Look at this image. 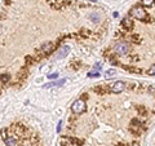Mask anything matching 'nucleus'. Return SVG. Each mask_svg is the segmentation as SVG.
Returning <instances> with one entry per match:
<instances>
[{
	"instance_id": "nucleus-1",
	"label": "nucleus",
	"mask_w": 155,
	"mask_h": 146,
	"mask_svg": "<svg viewBox=\"0 0 155 146\" xmlns=\"http://www.w3.org/2000/svg\"><path fill=\"white\" fill-rule=\"evenodd\" d=\"M71 110L75 114H81L85 111V102L83 100H76L74 101V104L71 105Z\"/></svg>"
},
{
	"instance_id": "nucleus-2",
	"label": "nucleus",
	"mask_w": 155,
	"mask_h": 146,
	"mask_svg": "<svg viewBox=\"0 0 155 146\" xmlns=\"http://www.w3.org/2000/svg\"><path fill=\"white\" fill-rule=\"evenodd\" d=\"M130 14H132L134 18H137V19H145V18H146V11H145L142 7H134V8H132Z\"/></svg>"
},
{
	"instance_id": "nucleus-3",
	"label": "nucleus",
	"mask_w": 155,
	"mask_h": 146,
	"mask_svg": "<svg viewBox=\"0 0 155 146\" xmlns=\"http://www.w3.org/2000/svg\"><path fill=\"white\" fill-rule=\"evenodd\" d=\"M115 51H116V53L124 56V55H127V53L129 52V45L125 41H120V43H118V44L115 45Z\"/></svg>"
},
{
	"instance_id": "nucleus-4",
	"label": "nucleus",
	"mask_w": 155,
	"mask_h": 146,
	"mask_svg": "<svg viewBox=\"0 0 155 146\" xmlns=\"http://www.w3.org/2000/svg\"><path fill=\"white\" fill-rule=\"evenodd\" d=\"M69 52H70V47L64 45L60 51L57 52V55L54 56V58H56V60H61V58H65L67 55H69Z\"/></svg>"
},
{
	"instance_id": "nucleus-5",
	"label": "nucleus",
	"mask_w": 155,
	"mask_h": 146,
	"mask_svg": "<svg viewBox=\"0 0 155 146\" xmlns=\"http://www.w3.org/2000/svg\"><path fill=\"white\" fill-rule=\"evenodd\" d=\"M124 87H125V84L123 81H116V83H114L113 84V92L114 93H120V92H123L124 91Z\"/></svg>"
},
{
	"instance_id": "nucleus-6",
	"label": "nucleus",
	"mask_w": 155,
	"mask_h": 146,
	"mask_svg": "<svg viewBox=\"0 0 155 146\" xmlns=\"http://www.w3.org/2000/svg\"><path fill=\"white\" fill-rule=\"evenodd\" d=\"M66 81V79H61V80H58V81H52V83H48V84H45L43 88H51V87H57V85H62Z\"/></svg>"
},
{
	"instance_id": "nucleus-7",
	"label": "nucleus",
	"mask_w": 155,
	"mask_h": 146,
	"mask_svg": "<svg viewBox=\"0 0 155 146\" xmlns=\"http://www.w3.org/2000/svg\"><path fill=\"white\" fill-rule=\"evenodd\" d=\"M5 145L7 146H17V140L12 137V136H8L5 138Z\"/></svg>"
},
{
	"instance_id": "nucleus-8",
	"label": "nucleus",
	"mask_w": 155,
	"mask_h": 146,
	"mask_svg": "<svg viewBox=\"0 0 155 146\" xmlns=\"http://www.w3.org/2000/svg\"><path fill=\"white\" fill-rule=\"evenodd\" d=\"M89 19H91V21L92 22H98L100 21V16H98V13H97V12H93V13H91L89 14Z\"/></svg>"
},
{
	"instance_id": "nucleus-9",
	"label": "nucleus",
	"mask_w": 155,
	"mask_h": 146,
	"mask_svg": "<svg viewBox=\"0 0 155 146\" xmlns=\"http://www.w3.org/2000/svg\"><path fill=\"white\" fill-rule=\"evenodd\" d=\"M115 74H116V71H115L114 69H110V70H107V71H106L105 76H106V78H107V79H109V78H113V76H115Z\"/></svg>"
},
{
	"instance_id": "nucleus-10",
	"label": "nucleus",
	"mask_w": 155,
	"mask_h": 146,
	"mask_svg": "<svg viewBox=\"0 0 155 146\" xmlns=\"http://www.w3.org/2000/svg\"><path fill=\"white\" fill-rule=\"evenodd\" d=\"M141 3L143 4L145 7H151L154 4V0H141Z\"/></svg>"
},
{
	"instance_id": "nucleus-11",
	"label": "nucleus",
	"mask_w": 155,
	"mask_h": 146,
	"mask_svg": "<svg viewBox=\"0 0 155 146\" xmlns=\"http://www.w3.org/2000/svg\"><path fill=\"white\" fill-rule=\"evenodd\" d=\"M123 26L124 27H130V21H129V19L128 18H125V19H123Z\"/></svg>"
},
{
	"instance_id": "nucleus-12",
	"label": "nucleus",
	"mask_w": 155,
	"mask_h": 146,
	"mask_svg": "<svg viewBox=\"0 0 155 146\" xmlns=\"http://www.w3.org/2000/svg\"><path fill=\"white\" fill-rule=\"evenodd\" d=\"M58 76V72H51V74H48V78H49V79H56V78Z\"/></svg>"
},
{
	"instance_id": "nucleus-13",
	"label": "nucleus",
	"mask_w": 155,
	"mask_h": 146,
	"mask_svg": "<svg viewBox=\"0 0 155 146\" xmlns=\"http://www.w3.org/2000/svg\"><path fill=\"white\" fill-rule=\"evenodd\" d=\"M53 48V45L52 44H45L44 47H43V51H47V52H49L51 49Z\"/></svg>"
},
{
	"instance_id": "nucleus-14",
	"label": "nucleus",
	"mask_w": 155,
	"mask_h": 146,
	"mask_svg": "<svg viewBox=\"0 0 155 146\" xmlns=\"http://www.w3.org/2000/svg\"><path fill=\"white\" fill-rule=\"evenodd\" d=\"M8 79H9V76H8V75H5V74H3V75H2V83H3V84H4L5 81H8Z\"/></svg>"
},
{
	"instance_id": "nucleus-15",
	"label": "nucleus",
	"mask_w": 155,
	"mask_h": 146,
	"mask_svg": "<svg viewBox=\"0 0 155 146\" xmlns=\"http://www.w3.org/2000/svg\"><path fill=\"white\" fill-rule=\"evenodd\" d=\"M98 75H100V74H98L97 71H92V72H89V74H88L89 78H94V76H98Z\"/></svg>"
},
{
	"instance_id": "nucleus-16",
	"label": "nucleus",
	"mask_w": 155,
	"mask_h": 146,
	"mask_svg": "<svg viewBox=\"0 0 155 146\" xmlns=\"http://www.w3.org/2000/svg\"><path fill=\"white\" fill-rule=\"evenodd\" d=\"M149 74H150V75H155V65H153L151 67H150V70H149Z\"/></svg>"
},
{
	"instance_id": "nucleus-17",
	"label": "nucleus",
	"mask_w": 155,
	"mask_h": 146,
	"mask_svg": "<svg viewBox=\"0 0 155 146\" xmlns=\"http://www.w3.org/2000/svg\"><path fill=\"white\" fill-rule=\"evenodd\" d=\"M61 124H62V121L60 120V121H58V125H57V132H60V131H61Z\"/></svg>"
},
{
	"instance_id": "nucleus-18",
	"label": "nucleus",
	"mask_w": 155,
	"mask_h": 146,
	"mask_svg": "<svg viewBox=\"0 0 155 146\" xmlns=\"http://www.w3.org/2000/svg\"><path fill=\"white\" fill-rule=\"evenodd\" d=\"M96 69L100 70V69H101V64H96Z\"/></svg>"
},
{
	"instance_id": "nucleus-19",
	"label": "nucleus",
	"mask_w": 155,
	"mask_h": 146,
	"mask_svg": "<svg viewBox=\"0 0 155 146\" xmlns=\"http://www.w3.org/2000/svg\"><path fill=\"white\" fill-rule=\"evenodd\" d=\"M91 2H97V0H91Z\"/></svg>"
},
{
	"instance_id": "nucleus-20",
	"label": "nucleus",
	"mask_w": 155,
	"mask_h": 146,
	"mask_svg": "<svg viewBox=\"0 0 155 146\" xmlns=\"http://www.w3.org/2000/svg\"><path fill=\"white\" fill-rule=\"evenodd\" d=\"M134 146H137V145H134Z\"/></svg>"
}]
</instances>
